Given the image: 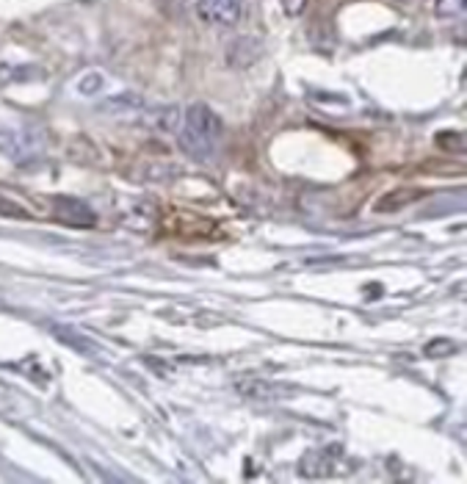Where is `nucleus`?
Masks as SVG:
<instances>
[{
  "instance_id": "obj_1",
  "label": "nucleus",
  "mask_w": 467,
  "mask_h": 484,
  "mask_svg": "<svg viewBox=\"0 0 467 484\" xmlns=\"http://www.w3.org/2000/svg\"><path fill=\"white\" fill-rule=\"evenodd\" d=\"M221 133H224V125H221L219 114L211 106L194 103L183 117V127L177 131V141L191 158L207 161L213 156Z\"/></svg>"
},
{
  "instance_id": "obj_2",
  "label": "nucleus",
  "mask_w": 467,
  "mask_h": 484,
  "mask_svg": "<svg viewBox=\"0 0 467 484\" xmlns=\"http://www.w3.org/2000/svg\"><path fill=\"white\" fill-rule=\"evenodd\" d=\"M197 17L211 25H236L241 20V0H197Z\"/></svg>"
},
{
  "instance_id": "obj_3",
  "label": "nucleus",
  "mask_w": 467,
  "mask_h": 484,
  "mask_svg": "<svg viewBox=\"0 0 467 484\" xmlns=\"http://www.w3.org/2000/svg\"><path fill=\"white\" fill-rule=\"evenodd\" d=\"M53 219L61 222V224H72V227H92L94 224V211L81 199L56 197L53 199Z\"/></svg>"
},
{
  "instance_id": "obj_4",
  "label": "nucleus",
  "mask_w": 467,
  "mask_h": 484,
  "mask_svg": "<svg viewBox=\"0 0 467 484\" xmlns=\"http://www.w3.org/2000/svg\"><path fill=\"white\" fill-rule=\"evenodd\" d=\"M341 454V448H332V446H326V448H318V451H310L304 460H302V468H299V473L302 476H310V479H324V476H332V471H334V456Z\"/></svg>"
},
{
  "instance_id": "obj_5",
  "label": "nucleus",
  "mask_w": 467,
  "mask_h": 484,
  "mask_svg": "<svg viewBox=\"0 0 467 484\" xmlns=\"http://www.w3.org/2000/svg\"><path fill=\"white\" fill-rule=\"evenodd\" d=\"M149 125L155 127V131H161V133H174L177 136V131L183 127V117H180V109H174V106H161V109H155V111H149Z\"/></svg>"
},
{
  "instance_id": "obj_6",
  "label": "nucleus",
  "mask_w": 467,
  "mask_h": 484,
  "mask_svg": "<svg viewBox=\"0 0 467 484\" xmlns=\"http://www.w3.org/2000/svg\"><path fill=\"white\" fill-rule=\"evenodd\" d=\"M421 197V191L418 189H401V191H391V194H384L376 206H374V211L376 214H391V211H399V208H404V206H409V202H415Z\"/></svg>"
},
{
  "instance_id": "obj_7",
  "label": "nucleus",
  "mask_w": 467,
  "mask_h": 484,
  "mask_svg": "<svg viewBox=\"0 0 467 484\" xmlns=\"http://www.w3.org/2000/svg\"><path fill=\"white\" fill-rule=\"evenodd\" d=\"M102 111H109V114H136V111H144V100L139 97V94H133V92H122V94H117L114 100H109L106 106H102Z\"/></svg>"
},
{
  "instance_id": "obj_8",
  "label": "nucleus",
  "mask_w": 467,
  "mask_h": 484,
  "mask_svg": "<svg viewBox=\"0 0 467 484\" xmlns=\"http://www.w3.org/2000/svg\"><path fill=\"white\" fill-rule=\"evenodd\" d=\"M467 9V0H434V14L443 20H456Z\"/></svg>"
},
{
  "instance_id": "obj_9",
  "label": "nucleus",
  "mask_w": 467,
  "mask_h": 484,
  "mask_svg": "<svg viewBox=\"0 0 467 484\" xmlns=\"http://www.w3.org/2000/svg\"><path fill=\"white\" fill-rule=\"evenodd\" d=\"M102 89V78L97 72H92V75H86V78H81V84H77V92H81L84 97H89V94H97Z\"/></svg>"
},
{
  "instance_id": "obj_10",
  "label": "nucleus",
  "mask_w": 467,
  "mask_h": 484,
  "mask_svg": "<svg viewBox=\"0 0 467 484\" xmlns=\"http://www.w3.org/2000/svg\"><path fill=\"white\" fill-rule=\"evenodd\" d=\"M279 6L288 17H299L307 9V0H279Z\"/></svg>"
},
{
  "instance_id": "obj_11",
  "label": "nucleus",
  "mask_w": 467,
  "mask_h": 484,
  "mask_svg": "<svg viewBox=\"0 0 467 484\" xmlns=\"http://www.w3.org/2000/svg\"><path fill=\"white\" fill-rule=\"evenodd\" d=\"M0 214H12V216H28V214H25L22 208H14V206H9V202H0Z\"/></svg>"
},
{
  "instance_id": "obj_12",
  "label": "nucleus",
  "mask_w": 467,
  "mask_h": 484,
  "mask_svg": "<svg viewBox=\"0 0 467 484\" xmlns=\"http://www.w3.org/2000/svg\"><path fill=\"white\" fill-rule=\"evenodd\" d=\"M399 4H415V0H399Z\"/></svg>"
}]
</instances>
